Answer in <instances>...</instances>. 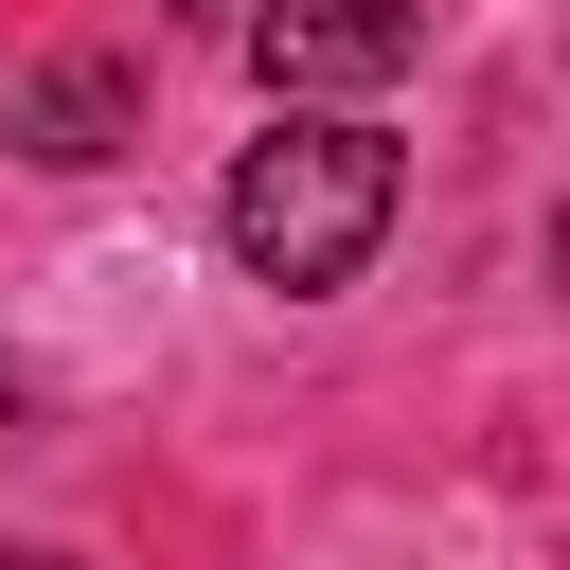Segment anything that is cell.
<instances>
[{"label":"cell","mask_w":570,"mask_h":570,"mask_svg":"<svg viewBox=\"0 0 570 570\" xmlns=\"http://www.w3.org/2000/svg\"><path fill=\"white\" fill-rule=\"evenodd\" d=\"M249 18V71H267V107H356V89H392L410 71V0H232Z\"/></svg>","instance_id":"2"},{"label":"cell","mask_w":570,"mask_h":570,"mask_svg":"<svg viewBox=\"0 0 570 570\" xmlns=\"http://www.w3.org/2000/svg\"><path fill=\"white\" fill-rule=\"evenodd\" d=\"M392 196H410L392 125H356V107H267V142H249V160H232V196H214V232H232V267H249V285L338 303V285L374 267Z\"/></svg>","instance_id":"1"},{"label":"cell","mask_w":570,"mask_h":570,"mask_svg":"<svg viewBox=\"0 0 570 570\" xmlns=\"http://www.w3.org/2000/svg\"><path fill=\"white\" fill-rule=\"evenodd\" d=\"M160 18H232V0H160Z\"/></svg>","instance_id":"4"},{"label":"cell","mask_w":570,"mask_h":570,"mask_svg":"<svg viewBox=\"0 0 570 570\" xmlns=\"http://www.w3.org/2000/svg\"><path fill=\"white\" fill-rule=\"evenodd\" d=\"M0 570H53V552H0Z\"/></svg>","instance_id":"5"},{"label":"cell","mask_w":570,"mask_h":570,"mask_svg":"<svg viewBox=\"0 0 570 570\" xmlns=\"http://www.w3.org/2000/svg\"><path fill=\"white\" fill-rule=\"evenodd\" d=\"M125 125H142V71H125V53H36V71H18V142H36V160H107Z\"/></svg>","instance_id":"3"}]
</instances>
